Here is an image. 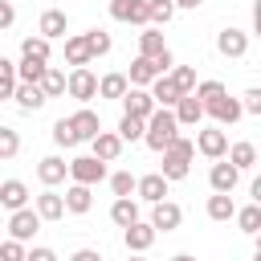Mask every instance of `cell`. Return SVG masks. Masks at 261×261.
Masks as SVG:
<instances>
[{"label":"cell","mask_w":261,"mask_h":261,"mask_svg":"<svg viewBox=\"0 0 261 261\" xmlns=\"http://www.w3.org/2000/svg\"><path fill=\"white\" fill-rule=\"evenodd\" d=\"M159 155H163V171H159V175H163L167 184H175V179H184V175L192 171V159H196V147H192V139H184V135H175V139H171V143H167V147H163Z\"/></svg>","instance_id":"6da1fadb"},{"label":"cell","mask_w":261,"mask_h":261,"mask_svg":"<svg viewBox=\"0 0 261 261\" xmlns=\"http://www.w3.org/2000/svg\"><path fill=\"white\" fill-rule=\"evenodd\" d=\"M175 135H179L175 114H171L167 106H155V110L147 114V122H143V143H147L151 151H163V147H167Z\"/></svg>","instance_id":"7a4b0ae2"},{"label":"cell","mask_w":261,"mask_h":261,"mask_svg":"<svg viewBox=\"0 0 261 261\" xmlns=\"http://www.w3.org/2000/svg\"><path fill=\"white\" fill-rule=\"evenodd\" d=\"M65 94H69V98H77L82 106H86V102H94V98H98V77H94V69H90V65L69 69V73H65Z\"/></svg>","instance_id":"3957f363"},{"label":"cell","mask_w":261,"mask_h":261,"mask_svg":"<svg viewBox=\"0 0 261 261\" xmlns=\"http://www.w3.org/2000/svg\"><path fill=\"white\" fill-rule=\"evenodd\" d=\"M69 179H73V184L94 188V184H102V179H106V163H102V159H94V155H77V159H69Z\"/></svg>","instance_id":"277c9868"},{"label":"cell","mask_w":261,"mask_h":261,"mask_svg":"<svg viewBox=\"0 0 261 261\" xmlns=\"http://www.w3.org/2000/svg\"><path fill=\"white\" fill-rule=\"evenodd\" d=\"M155 232H175L179 224H184V208L179 204H171V200H159V204H151V220H147Z\"/></svg>","instance_id":"5b68a950"},{"label":"cell","mask_w":261,"mask_h":261,"mask_svg":"<svg viewBox=\"0 0 261 261\" xmlns=\"http://www.w3.org/2000/svg\"><path fill=\"white\" fill-rule=\"evenodd\" d=\"M204 159H224V151H228V135L220 130V126H204L200 135H196V143H192Z\"/></svg>","instance_id":"8992f818"},{"label":"cell","mask_w":261,"mask_h":261,"mask_svg":"<svg viewBox=\"0 0 261 261\" xmlns=\"http://www.w3.org/2000/svg\"><path fill=\"white\" fill-rule=\"evenodd\" d=\"M37 228H41V216L24 204V208H16L12 216H8V237L12 241H33L37 237Z\"/></svg>","instance_id":"52a82bcc"},{"label":"cell","mask_w":261,"mask_h":261,"mask_svg":"<svg viewBox=\"0 0 261 261\" xmlns=\"http://www.w3.org/2000/svg\"><path fill=\"white\" fill-rule=\"evenodd\" d=\"M204 114H212V118H216V126H232L245 110H241V102H237V98H228V90H224L220 98L204 102Z\"/></svg>","instance_id":"ba28073f"},{"label":"cell","mask_w":261,"mask_h":261,"mask_svg":"<svg viewBox=\"0 0 261 261\" xmlns=\"http://www.w3.org/2000/svg\"><path fill=\"white\" fill-rule=\"evenodd\" d=\"M155 228L147 224V220H135V224H126L122 228V245H126V253H147L151 245H155Z\"/></svg>","instance_id":"9c48e42d"},{"label":"cell","mask_w":261,"mask_h":261,"mask_svg":"<svg viewBox=\"0 0 261 261\" xmlns=\"http://www.w3.org/2000/svg\"><path fill=\"white\" fill-rule=\"evenodd\" d=\"M118 102H122V114H135V118H143V122H147V114L155 110V98H151L143 86H130Z\"/></svg>","instance_id":"30bf717a"},{"label":"cell","mask_w":261,"mask_h":261,"mask_svg":"<svg viewBox=\"0 0 261 261\" xmlns=\"http://www.w3.org/2000/svg\"><path fill=\"white\" fill-rule=\"evenodd\" d=\"M90 155L102 159V163H114V159L122 155V139H118L114 130H98V135L90 139Z\"/></svg>","instance_id":"8fae6325"},{"label":"cell","mask_w":261,"mask_h":261,"mask_svg":"<svg viewBox=\"0 0 261 261\" xmlns=\"http://www.w3.org/2000/svg\"><path fill=\"white\" fill-rule=\"evenodd\" d=\"M167 188H171V184H167L159 171H151V175H139V179H135V196H139V200H147V204L167 200Z\"/></svg>","instance_id":"7c38bea8"},{"label":"cell","mask_w":261,"mask_h":261,"mask_svg":"<svg viewBox=\"0 0 261 261\" xmlns=\"http://www.w3.org/2000/svg\"><path fill=\"white\" fill-rule=\"evenodd\" d=\"M65 29H69V16H65L61 8H45V12H41V20H37V37H45V41L65 37Z\"/></svg>","instance_id":"4fadbf2b"},{"label":"cell","mask_w":261,"mask_h":261,"mask_svg":"<svg viewBox=\"0 0 261 261\" xmlns=\"http://www.w3.org/2000/svg\"><path fill=\"white\" fill-rule=\"evenodd\" d=\"M216 49L224 53V57H245L249 53V33L245 29H220V37H216Z\"/></svg>","instance_id":"5bb4252c"},{"label":"cell","mask_w":261,"mask_h":261,"mask_svg":"<svg viewBox=\"0 0 261 261\" xmlns=\"http://www.w3.org/2000/svg\"><path fill=\"white\" fill-rule=\"evenodd\" d=\"M69 126H73V135H77V143H90L98 130H102V118H98V110H90V106H82L77 114H69Z\"/></svg>","instance_id":"9a60e30c"},{"label":"cell","mask_w":261,"mask_h":261,"mask_svg":"<svg viewBox=\"0 0 261 261\" xmlns=\"http://www.w3.org/2000/svg\"><path fill=\"white\" fill-rule=\"evenodd\" d=\"M65 175H69V163H65L61 155H45V159L37 163V179H41L45 188H57V184H65Z\"/></svg>","instance_id":"2e32d148"},{"label":"cell","mask_w":261,"mask_h":261,"mask_svg":"<svg viewBox=\"0 0 261 261\" xmlns=\"http://www.w3.org/2000/svg\"><path fill=\"white\" fill-rule=\"evenodd\" d=\"M208 184H212V192H232V188L241 184V171H237V167H232L228 159H212Z\"/></svg>","instance_id":"e0dca14e"},{"label":"cell","mask_w":261,"mask_h":261,"mask_svg":"<svg viewBox=\"0 0 261 261\" xmlns=\"http://www.w3.org/2000/svg\"><path fill=\"white\" fill-rule=\"evenodd\" d=\"M110 16L122 24H147V0H110Z\"/></svg>","instance_id":"ac0fdd59"},{"label":"cell","mask_w":261,"mask_h":261,"mask_svg":"<svg viewBox=\"0 0 261 261\" xmlns=\"http://www.w3.org/2000/svg\"><path fill=\"white\" fill-rule=\"evenodd\" d=\"M171 114H175V122H179V126H200L204 106H200V98H196V94H179V102L171 106Z\"/></svg>","instance_id":"d6986e66"},{"label":"cell","mask_w":261,"mask_h":261,"mask_svg":"<svg viewBox=\"0 0 261 261\" xmlns=\"http://www.w3.org/2000/svg\"><path fill=\"white\" fill-rule=\"evenodd\" d=\"M24 204H29V184L24 179H0V208L16 212Z\"/></svg>","instance_id":"ffe728a7"},{"label":"cell","mask_w":261,"mask_h":261,"mask_svg":"<svg viewBox=\"0 0 261 261\" xmlns=\"http://www.w3.org/2000/svg\"><path fill=\"white\" fill-rule=\"evenodd\" d=\"M61 200H65V212L82 216V212H90V208H94V188H86V184H69Z\"/></svg>","instance_id":"44dd1931"},{"label":"cell","mask_w":261,"mask_h":261,"mask_svg":"<svg viewBox=\"0 0 261 261\" xmlns=\"http://www.w3.org/2000/svg\"><path fill=\"white\" fill-rule=\"evenodd\" d=\"M33 212H37L41 220H61V216H65V200H61V192H53V188H45V192L37 196V204H33Z\"/></svg>","instance_id":"7402d4cb"},{"label":"cell","mask_w":261,"mask_h":261,"mask_svg":"<svg viewBox=\"0 0 261 261\" xmlns=\"http://www.w3.org/2000/svg\"><path fill=\"white\" fill-rule=\"evenodd\" d=\"M155 77H159V65H155L151 57H135L130 69H126V82H130V86H143V90H147Z\"/></svg>","instance_id":"603a6c76"},{"label":"cell","mask_w":261,"mask_h":261,"mask_svg":"<svg viewBox=\"0 0 261 261\" xmlns=\"http://www.w3.org/2000/svg\"><path fill=\"white\" fill-rule=\"evenodd\" d=\"M147 94L155 98V106H167V110H171V106L179 102V86H175V82H171L167 73H159V77L151 82V90H147Z\"/></svg>","instance_id":"cb8c5ba5"},{"label":"cell","mask_w":261,"mask_h":261,"mask_svg":"<svg viewBox=\"0 0 261 261\" xmlns=\"http://www.w3.org/2000/svg\"><path fill=\"white\" fill-rule=\"evenodd\" d=\"M12 98H16V106H20V110H41V106L49 102V98L41 94V86H37V82H16Z\"/></svg>","instance_id":"d4e9b609"},{"label":"cell","mask_w":261,"mask_h":261,"mask_svg":"<svg viewBox=\"0 0 261 261\" xmlns=\"http://www.w3.org/2000/svg\"><path fill=\"white\" fill-rule=\"evenodd\" d=\"M204 212H208V220H216V224L232 220V212H237V204H232V192H212Z\"/></svg>","instance_id":"484cf974"},{"label":"cell","mask_w":261,"mask_h":261,"mask_svg":"<svg viewBox=\"0 0 261 261\" xmlns=\"http://www.w3.org/2000/svg\"><path fill=\"white\" fill-rule=\"evenodd\" d=\"M110 220H114L118 228L135 224V220H139V204H135L130 196H114V204H110Z\"/></svg>","instance_id":"4316f807"},{"label":"cell","mask_w":261,"mask_h":261,"mask_svg":"<svg viewBox=\"0 0 261 261\" xmlns=\"http://www.w3.org/2000/svg\"><path fill=\"white\" fill-rule=\"evenodd\" d=\"M94 57H90V49H86V37L82 33H73V37H65V65H90Z\"/></svg>","instance_id":"83f0119b"},{"label":"cell","mask_w":261,"mask_h":261,"mask_svg":"<svg viewBox=\"0 0 261 261\" xmlns=\"http://www.w3.org/2000/svg\"><path fill=\"white\" fill-rule=\"evenodd\" d=\"M41 94L45 98H61L65 94V69H57V65H45V73H41Z\"/></svg>","instance_id":"f1b7e54d"},{"label":"cell","mask_w":261,"mask_h":261,"mask_svg":"<svg viewBox=\"0 0 261 261\" xmlns=\"http://www.w3.org/2000/svg\"><path fill=\"white\" fill-rule=\"evenodd\" d=\"M224 159H228L237 171H249V167L257 163V147H253V143H232V147L224 151Z\"/></svg>","instance_id":"f546056e"},{"label":"cell","mask_w":261,"mask_h":261,"mask_svg":"<svg viewBox=\"0 0 261 261\" xmlns=\"http://www.w3.org/2000/svg\"><path fill=\"white\" fill-rule=\"evenodd\" d=\"M163 49H167V41H163L159 29H143L139 33V57H159Z\"/></svg>","instance_id":"4dcf8cb0"},{"label":"cell","mask_w":261,"mask_h":261,"mask_svg":"<svg viewBox=\"0 0 261 261\" xmlns=\"http://www.w3.org/2000/svg\"><path fill=\"white\" fill-rule=\"evenodd\" d=\"M126 90H130L126 73H106V77H98V98H122Z\"/></svg>","instance_id":"1f68e13d"},{"label":"cell","mask_w":261,"mask_h":261,"mask_svg":"<svg viewBox=\"0 0 261 261\" xmlns=\"http://www.w3.org/2000/svg\"><path fill=\"white\" fill-rule=\"evenodd\" d=\"M232 220L241 224V232H245V237H257V228H261V204H249V208L232 212Z\"/></svg>","instance_id":"d6a6232c"},{"label":"cell","mask_w":261,"mask_h":261,"mask_svg":"<svg viewBox=\"0 0 261 261\" xmlns=\"http://www.w3.org/2000/svg\"><path fill=\"white\" fill-rule=\"evenodd\" d=\"M82 37H86V49H90V57H106V53L114 49L110 33H102V29H90V33H82Z\"/></svg>","instance_id":"836d02e7"},{"label":"cell","mask_w":261,"mask_h":261,"mask_svg":"<svg viewBox=\"0 0 261 261\" xmlns=\"http://www.w3.org/2000/svg\"><path fill=\"white\" fill-rule=\"evenodd\" d=\"M171 16H175L171 0H147V24H167Z\"/></svg>","instance_id":"e575fe53"},{"label":"cell","mask_w":261,"mask_h":261,"mask_svg":"<svg viewBox=\"0 0 261 261\" xmlns=\"http://www.w3.org/2000/svg\"><path fill=\"white\" fill-rule=\"evenodd\" d=\"M20 57L49 61V41H45V37H24V41H20Z\"/></svg>","instance_id":"d590c367"},{"label":"cell","mask_w":261,"mask_h":261,"mask_svg":"<svg viewBox=\"0 0 261 261\" xmlns=\"http://www.w3.org/2000/svg\"><path fill=\"white\" fill-rule=\"evenodd\" d=\"M45 65H49V61H33V57H20V61H16V82H41Z\"/></svg>","instance_id":"8d00e7d4"},{"label":"cell","mask_w":261,"mask_h":261,"mask_svg":"<svg viewBox=\"0 0 261 261\" xmlns=\"http://www.w3.org/2000/svg\"><path fill=\"white\" fill-rule=\"evenodd\" d=\"M167 77L179 86V94H192V90H196V82H200V77H196V65H175Z\"/></svg>","instance_id":"74e56055"},{"label":"cell","mask_w":261,"mask_h":261,"mask_svg":"<svg viewBox=\"0 0 261 261\" xmlns=\"http://www.w3.org/2000/svg\"><path fill=\"white\" fill-rule=\"evenodd\" d=\"M114 135H118L122 143H135V139H143V118H135V114H122Z\"/></svg>","instance_id":"f35d334b"},{"label":"cell","mask_w":261,"mask_h":261,"mask_svg":"<svg viewBox=\"0 0 261 261\" xmlns=\"http://www.w3.org/2000/svg\"><path fill=\"white\" fill-rule=\"evenodd\" d=\"M12 90H16V61L0 57V98H12Z\"/></svg>","instance_id":"ab89813d"},{"label":"cell","mask_w":261,"mask_h":261,"mask_svg":"<svg viewBox=\"0 0 261 261\" xmlns=\"http://www.w3.org/2000/svg\"><path fill=\"white\" fill-rule=\"evenodd\" d=\"M16 151H20V135L12 126H0V159H16Z\"/></svg>","instance_id":"60d3db41"},{"label":"cell","mask_w":261,"mask_h":261,"mask_svg":"<svg viewBox=\"0 0 261 261\" xmlns=\"http://www.w3.org/2000/svg\"><path fill=\"white\" fill-rule=\"evenodd\" d=\"M196 98H200V106L204 102H212V98H220L224 94V82H216V77H208V82H196V90H192Z\"/></svg>","instance_id":"b9f144b4"},{"label":"cell","mask_w":261,"mask_h":261,"mask_svg":"<svg viewBox=\"0 0 261 261\" xmlns=\"http://www.w3.org/2000/svg\"><path fill=\"white\" fill-rule=\"evenodd\" d=\"M53 143H57V147H77V135H73L69 118H57V122H53Z\"/></svg>","instance_id":"7bdbcfd3"},{"label":"cell","mask_w":261,"mask_h":261,"mask_svg":"<svg viewBox=\"0 0 261 261\" xmlns=\"http://www.w3.org/2000/svg\"><path fill=\"white\" fill-rule=\"evenodd\" d=\"M110 192L114 196H135V175L130 171H114L110 175Z\"/></svg>","instance_id":"ee69618b"},{"label":"cell","mask_w":261,"mask_h":261,"mask_svg":"<svg viewBox=\"0 0 261 261\" xmlns=\"http://www.w3.org/2000/svg\"><path fill=\"white\" fill-rule=\"evenodd\" d=\"M0 261H24V241H0Z\"/></svg>","instance_id":"f6af8a7d"},{"label":"cell","mask_w":261,"mask_h":261,"mask_svg":"<svg viewBox=\"0 0 261 261\" xmlns=\"http://www.w3.org/2000/svg\"><path fill=\"white\" fill-rule=\"evenodd\" d=\"M241 110H245V114H261V90H257V86H253V90H245Z\"/></svg>","instance_id":"bcb514c9"},{"label":"cell","mask_w":261,"mask_h":261,"mask_svg":"<svg viewBox=\"0 0 261 261\" xmlns=\"http://www.w3.org/2000/svg\"><path fill=\"white\" fill-rule=\"evenodd\" d=\"M24 261H57V253L45 249V245H37V249H24Z\"/></svg>","instance_id":"7dc6e473"},{"label":"cell","mask_w":261,"mask_h":261,"mask_svg":"<svg viewBox=\"0 0 261 261\" xmlns=\"http://www.w3.org/2000/svg\"><path fill=\"white\" fill-rule=\"evenodd\" d=\"M12 20H16V8H12V0H0V33H4V29H12Z\"/></svg>","instance_id":"c3c4849f"},{"label":"cell","mask_w":261,"mask_h":261,"mask_svg":"<svg viewBox=\"0 0 261 261\" xmlns=\"http://www.w3.org/2000/svg\"><path fill=\"white\" fill-rule=\"evenodd\" d=\"M69 261H102V253H98V249H77Z\"/></svg>","instance_id":"681fc988"},{"label":"cell","mask_w":261,"mask_h":261,"mask_svg":"<svg viewBox=\"0 0 261 261\" xmlns=\"http://www.w3.org/2000/svg\"><path fill=\"white\" fill-rule=\"evenodd\" d=\"M171 4H175V8H200L204 0H171Z\"/></svg>","instance_id":"f907efd6"},{"label":"cell","mask_w":261,"mask_h":261,"mask_svg":"<svg viewBox=\"0 0 261 261\" xmlns=\"http://www.w3.org/2000/svg\"><path fill=\"white\" fill-rule=\"evenodd\" d=\"M171 261H196V257H192V253H175Z\"/></svg>","instance_id":"816d5d0a"},{"label":"cell","mask_w":261,"mask_h":261,"mask_svg":"<svg viewBox=\"0 0 261 261\" xmlns=\"http://www.w3.org/2000/svg\"><path fill=\"white\" fill-rule=\"evenodd\" d=\"M126 261H147V257H143V253H130V257H126Z\"/></svg>","instance_id":"f5cc1de1"},{"label":"cell","mask_w":261,"mask_h":261,"mask_svg":"<svg viewBox=\"0 0 261 261\" xmlns=\"http://www.w3.org/2000/svg\"><path fill=\"white\" fill-rule=\"evenodd\" d=\"M253 261H261V253H253Z\"/></svg>","instance_id":"db71d44e"}]
</instances>
